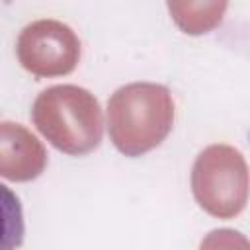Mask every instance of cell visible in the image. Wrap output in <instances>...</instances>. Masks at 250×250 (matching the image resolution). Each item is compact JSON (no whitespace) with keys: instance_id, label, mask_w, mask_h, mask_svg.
Returning <instances> with one entry per match:
<instances>
[{"instance_id":"obj_4","label":"cell","mask_w":250,"mask_h":250,"mask_svg":"<svg viewBox=\"0 0 250 250\" xmlns=\"http://www.w3.org/2000/svg\"><path fill=\"white\" fill-rule=\"evenodd\" d=\"M18 57L23 68L37 76L66 74L78 62L80 41L68 25L55 20H39L21 31Z\"/></svg>"},{"instance_id":"obj_1","label":"cell","mask_w":250,"mask_h":250,"mask_svg":"<svg viewBox=\"0 0 250 250\" xmlns=\"http://www.w3.org/2000/svg\"><path fill=\"white\" fill-rule=\"evenodd\" d=\"M174 104L168 88L135 82L119 88L107 105L109 137L127 156H139L158 146L172 129Z\"/></svg>"},{"instance_id":"obj_5","label":"cell","mask_w":250,"mask_h":250,"mask_svg":"<svg viewBox=\"0 0 250 250\" xmlns=\"http://www.w3.org/2000/svg\"><path fill=\"white\" fill-rule=\"evenodd\" d=\"M41 143L18 123H0V176L8 180H33L45 168Z\"/></svg>"},{"instance_id":"obj_6","label":"cell","mask_w":250,"mask_h":250,"mask_svg":"<svg viewBox=\"0 0 250 250\" xmlns=\"http://www.w3.org/2000/svg\"><path fill=\"white\" fill-rule=\"evenodd\" d=\"M25 234L23 211L18 195L0 184V250H16Z\"/></svg>"},{"instance_id":"obj_3","label":"cell","mask_w":250,"mask_h":250,"mask_svg":"<svg viewBox=\"0 0 250 250\" xmlns=\"http://www.w3.org/2000/svg\"><path fill=\"white\" fill-rule=\"evenodd\" d=\"M244 162L229 146H211L193 166V193L199 205L219 217H230L244 205Z\"/></svg>"},{"instance_id":"obj_7","label":"cell","mask_w":250,"mask_h":250,"mask_svg":"<svg viewBox=\"0 0 250 250\" xmlns=\"http://www.w3.org/2000/svg\"><path fill=\"white\" fill-rule=\"evenodd\" d=\"M234 240H236V232L215 230L205 238V242L201 244V250H234Z\"/></svg>"},{"instance_id":"obj_2","label":"cell","mask_w":250,"mask_h":250,"mask_svg":"<svg viewBox=\"0 0 250 250\" xmlns=\"http://www.w3.org/2000/svg\"><path fill=\"white\" fill-rule=\"evenodd\" d=\"M33 121L51 145L68 154H88L102 141L100 104L78 86L62 84L41 92L33 104Z\"/></svg>"}]
</instances>
